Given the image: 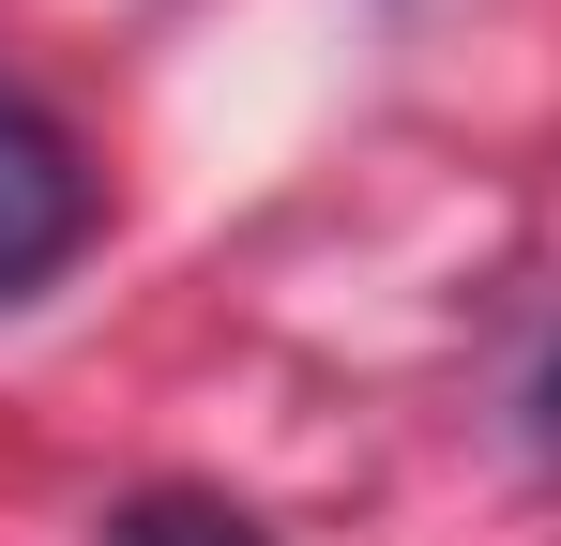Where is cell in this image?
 I'll return each instance as SVG.
<instances>
[{
  "instance_id": "1",
  "label": "cell",
  "mask_w": 561,
  "mask_h": 546,
  "mask_svg": "<svg viewBox=\"0 0 561 546\" xmlns=\"http://www.w3.org/2000/svg\"><path fill=\"white\" fill-rule=\"evenodd\" d=\"M77 243H92V168H77V137L0 91V304L46 288Z\"/></svg>"
},
{
  "instance_id": "2",
  "label": "cell",
  "mask_w": 561,
  "mask_h": 546,
  "mask_svg": "<svg viewBox=\"0 0 561 546\" xmlns=\"http://www.w3.org/2000/svg\"><path fill=\"white\" fill-rule=\"evenodd\" d=\"M122 546H259V516H243V501H197V486H152V501L122 516Z\"/></svg>"
}]
</instances>
